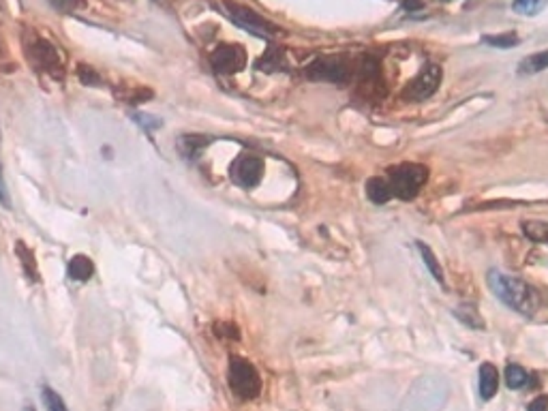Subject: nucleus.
Masks as SVG:
<instances>
[{"mask_svg": "<svg viewBox=\"0 0 548 411\" xmlns=\"http://www.w3.org/2000/svg\"><path fill=\"white\" fill-rule=\"evenodd\" d=\"M229 178L238 187L253 189L261 182V178H264V161H261V157H257V155L243 153L232 163Z\"/></svg>", "mask_w": 548, "mask_h": 411, "instance_id": "7", "label": "nucleus"}, {"mask_svg": "<svg viewBox=\"0 0 548 411\" xmlns=\"http://www.w3.org/2000/svg\"><path fill=\"white\" fill-rule=\"evenodd\" d=\"M506 383L512 390H522V388H527L531 383V377L529 373L522 369L518 364H510L506 369Z\"/></svg>", "mask_w": 548, "mask_h": 411, "instance_id": "16", "label": "nucleus"}, {"mask_svg": "<svg viewBox=\"0 0 548 411\" xmlns=\"http://www.w3.org/2000/svg\"><path fill=\"white\" fill-rule=\"evenodd\" d=\"M418 251H420V255H422V262H424L426 268L431 270L433 278H435V280H440V283H444V270H442V264L437 262V257H435V253L431 251V247H426L424 242H418Z\"/></svg>", "mask_w": 548, "mask_h": 411, "instance_id": "19", "label": "nucleus"}, {"mask_svg": "<svg viewBox=\"0 0 548 411\" xmlns=\"http://www.w3.org/2000/svg\"><path fill=\"white\" fill-rule=\"evenodd\" d=\"M366 195H368V200L372 204H377V206H381V204H386V202H390L394 198L392 189H390V182L386 178H381V176H372V178L366 180Z\"/></svg>", "mask_w": 548, "mask_h": 411, "instance_id": "12", "label": "nucleus"}, {"mask_svg": "<svg viewBox=\"0 0 548 411\" xmlns=\"http://www.w3.org/2000/svg\"><path fill=\"white\" fill-rule=\"evenodd\" d=\"M138 124H142L144 128H148V131H152V128H159L161 126V120L155 118V116H148V114H135L133 116Z\"/></svg>", "mask_w": 548, "mask_h": 411, "instance_id": "26", "label": "nucleus"}, {"mask_svg": "<svg viewBox=\"0 0 548 411\" xmlns=\"http://www.w3.org/2000/svg\"><path fill=\"white\" fill-rule=\"evenodd\" d=\"M442 84V69L437 64H428L420 71V75L415 77L413 82H409V86L405 88L403 97L409 101H422L428 99Z\"/></svg>", "mask_w": 548, "mask_h": 411, "instance_id": "9", "label": "nucleus"}, {"mask_svg": "<svg viewBox=\"0 0 548 411\" xmlns=\"http://www.w3.org/2000/svg\"><path fill=\"white\" fill-rule=\"evenodd\" d=\"M225 9H227L229 17L236 21L240 28L249 30L255 37L270 39V37H274L278 32L274 24H270L266 17H261L259 13H255L249 7H243V5H238V3H232V0H225Z\"/></svg>", "mask_w": 548, "mask_h": 411, "instance_id": "6", "label": "nucleus"}, {"mask_svg": "<svg viewBox=\"0 0 548 411\" xmlns=\"http://www.w3.org/2000/svg\"><path fill=\"white\" fill-rule=\"evenodd\" d=\"M210 144V140L206 135H182L178 140V150L180 155L187 159H193L202 153V148H206Z\"/></svg>", "mask_w": 548, "mask_h": 411, "instance_id": "13", "label": "nucleus"}, {"mask_svg": "<svg viewBox=\"0 0 548 411\" xmlns=\"http://www.w3.org/2000/svg\"><path fill=\"white\" fill-rule=\"evenodd\" d=\"M41 394H43V405H46V409H48V411H69V407L64 405L62 396H60V394L54 390V388H50V385H43Z\"/></svg>", "mask_w": 548, "mask_h": 411, "instance_id": "21", "label": "nucleus"}, {"mask_svg": "<svg viewBox=\"0 0 548 411\" xmlns=\"http://www.w3.org/2000/svg\"><path fill=\"white\" fill-rule=\"evenodd\" d=\"M454 315L465 323L469 328H478L482 330L484 328V319L480 317V313L475 311V307H469V305H460L458 309H454Z\"/></svg>", "mask_w": 548, "mask_h": 411, "instance_id": "18", "label": "nucleus"}, {"mask_svg": "<svg viewBox=\"0 0 548 411\" xmlns=\"http://www.w3.org/2000/svg\"><path fill=\"white\" fill-rule=\"evenodd\" d=\"M120 99H124L126 103H131V105H138V103H142V101H146V99H150L152 97V90H148V88H144V86H140V88H133V90H129V93H116Z\"/></svg>", "mask_w": 548, "mask_h": 411, "instance_id": "23", "label": "nucleus"}, {"mask_svg": "<svg viewBox=\"0 0 548 411\" xmlns=\"http://www.w3.org/2000/svg\"><path fill=\"white\" fill-rule=\"evenodd\" d=\"M24 411H35V409H32V407H26V409H24Z\"/></svg>", "mask_w": 548, "mask_h": 411, "instance_id": "32", "label": "nucleus"}, {"mask_svg": "<svg viewBox=\"0 0 548 411\" xmlns=\"http://www.w3.org/2000/svg\"><path fill=\"white\" fill-rule=\"evenodd\" d=\"M77 75H79V79L86 86H99L101 84V75L93 67H88V64H79V67H77Z\"/></svg>", "mask_w": 548, "mask_h": 411, "instance_id": "25", "label": "nucleus"}, {"mask_svg": "<svg viewBox=\"0 0 548 411\" xmlns=\"http://www.w3.org/2000/svg\"><path fill=\"white\" fill-rule=\"evenodd\" d=\"M428 180V169L418 163H401L388 169V182L392 195L401 200H413Z\"/></svg>", "mask_w": 548, "mask_h": 411, "instance_id": "3", "label": "nucleus"}, {"mask_svg": "<svg viewBox=\"0 0 548 411\" xmlns=\"http://www.w3.org/2000/svg\"><path fill=\"white\" fill-rule=\"evenodd\" d=\"M210 62H212V69L216 73L232 75V73H240L245 69L247 54H245L243 46H236V43H223V46H218L212 52Z\"/></svg>", "mask_w": 548, "mask_h": 411, "instance_id": "8", "label": "nucleus"}, {"mask_svg": "<svg viewBox=\"0 0 548 411\" xmlns=\"http://www.w3.org/2000/svg\"><path fill=\"white\" fill-rule=\"evenodd\" d=\"M544 5L546 0H514V11L520 15H536Z\"/></svg>", "mask_w": 548, "mask_h": 411, "instance_id": "22", "label": "nucleus"}, {"mask_svg": "<svg viewBox=\"0 0 548 411\" xmlns=\"http://www.w3.org/2000/svg\"><path fill=\"white\" fill-rule=\"evenodd\" d=\"M214 330H216L218 336H229V338H238V336H240L234 323H216V328H214Z\"/></svg>", "mask_w": 548, "mask_h": 411, "instance_id": "27", "label": "nucleus"}, {"mask_svg": "<svg viewBox=\"0 0 548 411\" xmlns=\"http://www.w3.org/2000/svg\"><path fill=\"white\" fill-rule=\"evenodd\" d=\"M499 388V373L495 369V364L484 362L480 366V396L484 401H491L497 394Z\"/></svg>", "mask_w": 548, "mask_h": 411, "instance_id": "11", "label": "nucleus"}, {"mask_svg": "<svg viewBox=\"0 0 548 411\" xmlns=\"http://www.w3.org/2000/svg\"><path fill=\"white\" fill-rule=\"evenodd\" d=\"M227 383L232 392L240 401H253L261 392V377L255 366L240 356L229 358V369H227Z\"/></svg>", "mask_w": 548, "mask_h": 411, "instance_id": "5", "label": "nucleus"}, {"mask_svg": "<svg viewBox=\"0 0 548 411\" xmlns=\"http://www.w3.org/2000/svg\"><path fill=\"white\" fill-rule=\"evenodd\" d=\"M403 7L407 11H415V9H420L422 7V0H403Z\"/></svg>", "mask_w": 548, "mask_h": 411, "instance_id": "31", "label": "nucleus"}, {"mask_svg": "<svg viewBox=\"0 0 548 411\" xmlns=\"http://www.w3.org/2000/svg\"><path fill=\"white\" fill-rule=\"evenodd\" d=\"M50 3L60 11H73L79 5V0H50Z\"/></svg>", "mask_w": 548, "mask_h": 411, "instance_id": "30", "label": "nucleus"}, {"mask_svg": "<svg viewBox=\"0 0 548 411\" xmlns=\"http://www.w3.org/2000/svg\"><path fill=\"white\" fill-rule=\"evenodd\" d=\"M0 204L5 208H11V198L7 193V184H5V178H3V165H0Z\"/></svg>", "mask_w": 548, "mask_h": 411, "instance_id": "29", "label": "nucleus"}, {"mask_svg": "<svg viewBox=\"0 0 548 411\" xmlns=\"http://www.w3.org/2000/svg\"><path fill=\"white\" fill-rule=\"evenodd\" d=\"M24 52L28 62L37 71H43L52 75L54 79H62L64 77V69H62V60L58 50L52 46L48 39L35 35H26L24 37Z\"/></svg>", "mask_w": 548, "mask_h": 411, "instance_id": "4", "label": "nucleus"}, {"mask_svg": "<svg viewBox=\"0 0 548 411\" xmlns=\"http://www.w3.org/2000/svg\"><path fill=\"white\" fill-rule=\"evenodd\" d=\"M544 69H548V50L527 56L520 62V73H540Z\"/></svg>", "mask_w": 548, "mask_h": 411, "instance_id": "20", "label": "nucleus"}, {"mask_svg": "<svg viewBox=\"0 0 548 411\" xmlns=\"http://www.w3.org/2000/svg\"><path fill=\"white\" fill-rule=\"evenodd\" d=\"M489 285L503 305H508L512 311H516L520 315L531 317L540 309L538 291L529 283H525V280H520L516 276L503 274L499 270H491L489 272Z\"/></svg>", "mask_w": 548, "mask_h": 411, "instance_id": "1", "label": "nucleus"}, {"mask_svg": "<svg viewBox=\"0 0 548 411\" xmlns=\"http://www.w3.org/2000/svg\"><path fill=\"white\" fill-rule=\"evenodd\" d=\"M450 396V385L444 377L426 375L413 381L403 401V411H442Z\"/></svg>", "mask_w": 548, "mask_h": 411, "instance_id": "2", "label": "nucleus"}, {"mask_svg": "<svg viewBox=\"0 0 548 411\" xmlns=\"http://www.w3.org/2000/svg\"><path fill=\"white\" fill-rule=\"evenodd\" d=\"M527 411H548V396H546V394L536 396V399L527 405Z\"/></svg>", "mask_w": 548, "mask_h": 411, "instance_id": "28", "label": "nucleus"}, {"mask_svg": "<svg viewBox=\"0 0 548 411\" xmlns=\"http://www.w3.org/2000/svg\"><path fill=\"white\" fill-rule=\"evenodd\" d=\"M484 41L489 43V46H495V48H514V46H518V37L514 32L497 35V37H486Z\"/></svg>", "mask_w": 548, "mask_h": 411, "instance_id": "24", "label": "nucleus"}, {"mask_svg": "<svg viewBox=\"0 0 548 411\" xmlns=\"http://www.w3.org/2000/svg\"><path fill=\"white\" fill-rule=\"evenodd\" d=\"M95 274V264L86 255H75L69 262V276L73 280H88Z\"/></svg>", "mask_w": 548, "mask_h": 411, "instance_id": "14", "label": "nucleus"}, {"mask_svg": "<svg viewBox=\"0 0 548 411\" xmlns=\"http://www.w3.org/2000/svg\"><path fill=\"white\" fill-rule=\"evenodd\" d=\"M306 73L313 79L334 82V84H345L349 79V71L339 58H319L313 64H309Z\"/></svg>", "mask_w": 548, "mask_h": 411, "instance_id": "10", "label": "nucleus"}, {"mask_svg": "<svg viewBox=\"0 0 548 411\" xmlns=\"http://www.w3.org/2000/svg\"><path fill=\"white\" fill-rule=\"evenodd\" d=\"M522 233L533 242L548 245V223L546 221H525L522 223Z\"/></svg>", "mask_w": 548, "mask_h": 411, "instance_id": "17", "label": "nucleus"}, {"mask_svg": "<svg viewBox=\"0 0 548 411\" xmlns=\"http://www.w3.org/2000/svg\"><path fill=\"white\" fill-rule=\"evenodd\" d=\"M15 253H17V259H19L21 268H24L26 276H28L30 280H39V270H37V262H35L32 251H30L24 242H21V240H17V245H15Z\"/></svg>", "mask_w": 548, "mask_h": 411, "instance_id": "15", "label": "nucleus"}]
</instances>
